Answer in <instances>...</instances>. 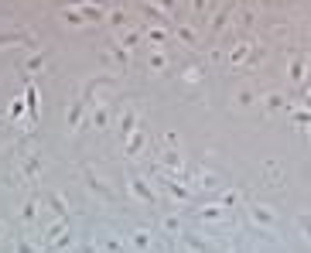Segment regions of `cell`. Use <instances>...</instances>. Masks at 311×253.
I'll return each mask as SVG.
<instances>
[{
	"mask_svg": "<svg viewBox=\"0 0 311 253\" xmlns=\"http://www.w3.org/2000/svg\"><path fill=\"white\" fill-rule=\"evenodd\" d=\"M130 188H134V195L140 198V202H147V205H154V202H157V195L144 185V178H130Z\"/></svg>",
	"mask_w": 311,
	"mask_h": 253,
	"instance_id": "obj_1",
	"label": "cell"
},
{
	"mask_svg": "<svg viewBox=\"0 0 311 253\" xmlns=\"http://www.w3.org/2000/svg\"><path fill=\"white\" fill-rule=\"evenodd\" d=\"M181 239H185V246L192 253H209V243H202L198 236H192V233H181Z\"/></svg>",
	"mask_w": 311,
	"mask_h": 253,
	"instance_id": "obj_7",
	"label": "cell"
},
{
	"mask_svg": "<svg viewBox=\"0 0 311 253\" xmlns=\"http://www.w3.org/2000/svg\"><path fill=\"white\" fill-rule=\"evenodd\" d=\"M253 103V93H239V106H250Z\"/></svg>",
	"mask_w": 311,
	"mask_h": 253,
	"instance_id": "obj_31",
	"label": "cell"
},
{
	"mask_svg": "<svg viewBox=\"0 0 311 253\" xmlns=\"http://www.w3.org/2000/svg\"><path fill=\"white\" fill-rule=\"evenodd\" d=\"M164 229L175 233V236H181V219H178V215H168V219H164Z\"/></svg>",
	"mask_w": 311,
	"mask_h": 253,
	"instance_id": "obj_12",
	"label": "cell"
},
{
	"mask_svg": "<svg viewBox=\"0 0 311 253\" xmlns=\"http://www.w3.org/2000/svg\"><path fill=\"white\" fill-rule=\"evenodd\" d=\"M147 65H151V69H154V72H161V69H164V65H168V59H164V55H161V52H154V55H151V62H147Z\"/></svg>",
	"mask_w": 311,
	"mask_h": 253,
	"instance_id": "obj_16",
	"label": "cell"
},
{
	"mask_svg": "<svg viewBox=\"0 0 311 253\" xmlns=\"http://www.w3.org/2000/svg\"><path fill=\"white\" fill-rule=\"evenodd\" d=\"M168 192L175 195L178 202H185V198H188V188H181V185H175V181H171V178H168Z\"/></svg>",
	"mask_w": 311,
	"mask_h": 253,
	"instance_id": "obj_13",
	"label": "cell"
},
{
	"mask_svg": "<svg viewBox=\"0 0 311 253\" xmlns=\"http://www.w3.org/2000/svg\"><path fill=\"white\" fill-rule=\"evenodd\" d=\"M11 113H14V117H21V113H24V103H21V99H14V106H11Z\"/></svg>",
	"mask_w": 311,
	"mask_h": 253,
	"instance_id": "obj_30",
	"label": "cell"
},
{
	"mask_svg": "<svg viewBox=\"0 0 311 253\" xmlns=\"http://www.w3.org/2000/svg\"><path fill=\"white\" fill-rule=\"evenodd\" d=\"M130 243H134L137 250H147V246H151V233H147V229H137V233L130 236Z\"/></svg>",
	"mask_w": 311,
	"mask_h": 253,
	"instance_id": "obj_9",
	"label": "cell"
},
{
	"mask_svg": "<svg viewBox=\"0 0 311 253\" xmlns=\"http://www.w3.org/2000/svg\"><path fill=\"white\" fill-rule=\"evenodd\" d=\"M38 171H41V161H38V154H31V157H28V164H24L28 181H35V178H38Z\"/></svg>",
	"mask_w": 311,
	"mask_h": 253,
	"instance_id": "obj_8",
	"label": "cell"
},
{
	"mask_svg": "<svg viewBox=\"0 0 311 253\" xmlns=\"http://www.w3.org/2000/svg\"><path fill=\"white\" fill-rule=\"evenodd\" d=\"M21 215H24V222H31V219L38 215V202H28V205L21 209Z\"/></svg>",
	"mask_w": 311,
	"mask_h": 253,
	"instance_id": "obj_18",
	"label": "cell"
},
{
	"mask_svg": "<svg viewBox=\"0 0 311 253\" xmlns=\"http://www.w3.org/2000/svg\"><path fill=\"white\" fill-rule=\"evenodd\" d=\"M18 253H38V250H35L31 243H24V239H21V243H18Z\"/></svg>",
	"mask_w": 311,
	"mask_h": 253,
	"instance_id": "obj_29",
	"label": "cell"
},
{
	"mask_svg": "<svg viewBox=\"0 0 311 253\" xmlns=\"http://www.w3.org/2000/svg\"><path fill=\"white\" fill-rule=\"evenodd\" d=\"M48 205H52V212L59 215V219H69V205H65V198H62L59 192L48 195Z\"/></svg>",
	"mask_w": 311,
	"mask_h": 253,
	"instance_id": "obj_2",
	"label": "cell"
},
{
	"mask_svg": "<svg viewBox=\"0 0 311 253\" xmlns=\"http://www.w3.org/2000/svg\"><path fill=\"white\" fill-rule=\"evenodd\" d=\"M195 11H205V0H195Z\"/></svg>",
	"mask_w": 311,
	"mask_h": 253,
	"instance_id": "obj_33",
	"label": "cell"
},
{
	"mask_svg": "<svg viewBox=\"0 0 311 253\" xmlns=\"http://www.w3.org/2000/svg\"><path fill=\"white\" fill-rule=\"evenodd\" d=\"M0 233H4V222H0Z\"/></svg>",
	"mask_w": 311,
	"mask_h": 253,
	"instance_id": "obj_35",
	"label": "cell"
},
{
	"mask_svg": "<svg viewBox=\"0 0 311 253\" xmlns=\"http://www.w3.org/2000/svg\"><path fill=\"white\" fill-rule=\"evenodd\" d=\"M287 72H291V79H301V76H304V65H301V59H291Z\"/></svg>",
	"mask_w": 311,
	"mask_h": 253,
	"instance_id": "obj_17",
	"label": "cell"
},
{
	"mask_svg": "<svg viewBox=\"0 0 311 253\" xmlns=\"http://www.w3.org/2000/svg\"><path fill=\"white\" fill-rule=\"evenodd\" d=\"M82 175H86V181H89V188H93V192H99L103 198H110V188H106V185H99V178L93 175V168H82Z\"/></svg>",
	"mask_w": 311,
	"mask_h": 253,
	"instance_id": "obj_5",
	"label": "cell"
},
{
	"mask_svg": "<svg viewBox=\"0 0 311 253\" xmlns=\"http://www.w3.org/2000/svg\"><path fill=\"white\" fill-rule=\"evenodd\" d=\"M147 38L154 41V45H164V38H168V35H164V28H147Z\"/></svg>",
	"mask_w": 311,
	"mask_h": 253,
	"instance_id": "obj_14",
	"label": "cell"
},
{
	"mask_svg": "<svg viewBox=\"0 0 311 253\" xmlns=\"http://www.w3.org/2000/svg\"><path fill=\"white\" fill-rule=\"evenodd\" d=\"M233 253H243V250H233Z\"/></svg>",
	"mask_w": 311,
	"mask_h": 253,
	"instance_id": "obj_36",
	"label": "cell"
},
{
	"mask_svg": "<svg viewBox=\"0 0 311 253\" xmlns=\"http://www.w3.org/2000/svg\"><path fill=\"white\" fill-rule=\"evenodd\" d=\"M250 212H253V219H256L260 226H273V212H270V209H263V205H250Z\"/></svg>",
	"mask_w": 311,
	"mask_h": 253,
	"instance_id": "obj_6",
	"label": "cell"
},
{
	"mask_svg": "<svg viewBox=\"0 0 311 253\" xmlns=\"http://www.w3.org/2000/svg\"><path fill=\"white\" fill-rule=\"evenodd\" d=\"M106 123H110V113H106V106H103V110L93 113V127H106Z\"/></svg>",
	"mask_w": 311,
	"mask_h": 253,
	"instance_id": "obj_15",
	"label": "cell"
},
{
	"mask_svg": "<svg viewBox=\"0 0 311 253\" xmlns=\"http://www.w3.org/2000/svg\"><path fill=\"white\" fill-rule=\"evenodd\" d=\"M178 38H181V41H188V45H195V38H198V35H195L192 28H185V24H181V28H178Z\"/></svg>",
	"mask_w": 311,
	"mask_h": 253,
	"instance_id": "obj_19",
	"label": "cell"
},
{
	"mask_svg": "<svg viewBox=\"0 0 311 253\" xmlns=\"http://www.w3.org/2000/svg\"><path fill=\"white\" fill-rule=\"evenodd\" d=\"M157 4H161V14L164 11H175V0H157Z\"/></svg>",
	"mask_w": 311,
	"mask_h": 253,
	"instance_id": "obj_32",
	"label": "cell"
},
{
	"mask_svg": "<svg viewBox=\"0 0 311 253\" xmlns=\"http://www.w3.org/2000/svg\"><path fill=\"white\" fill-rule=\"evenodd\" d=\"M137 127H140V123H137V113H134V110H127V113L120 117V130H123V137H130Z\"/></svg>",
	"mask_w": 311,
	"mask_h": 253,
	"instance_id": "obj_4",
	"label": "cell"
},
{
	"mask_svg": "<svg viewBox=\"0 0 311 253\" xmlns=\"http://www.w3.org/2000/svg\"><path fill=\"white\" fill-rule=\"evenodd\" d=\"M103 246H106L110 253H123V246H120V239H113V236H106V239H103Z\"/></svg>",
	"mask_w": 311,
	"mask_h": 253,
	"instance_id": "obj_23",
	"label": "cell"
},
{
	"mask_svg": "<svg viewBox=\"0 0 311 253\" xmlns=\"http://www.w3.org/2000/svg\"><path fill=\"white\" fill-rule=\"evenodd\" d=\"M82 14H76V11H65V24H82Z\"/></svg>",
	"mask_w": 311,
	"mask_h": 253,
	"instance_id": "obj_25",
	"label": "cell"
},
{
	"mask_svg": "<svg viewBox=\"0 0 311 253\" xmlns=\"http://www.w3.org/2000/svg\"><path fill=\"white\" fill-rule=\"evenodd\" d=\"M24 96H28V110H31V117H35V113H38V89H35V86H28V93H24Z\"/></svg>",
	"mask_w": 311,
	"mask_h": 253,
	"instance_id": "obj_10",
	"label": "cell"
},
{
	"mask_svg": "<svg viewBox=\"0 0 311 253\" xmlns=\"http://www.w3.org/2000/svg\"><path fill=\"white\" fill-rule=\"evenodd\" d=\"M198 215H202V219H212V222H215V219H222V205H205Z\"/></svg>",
	"mask_w": 311,
	"mask_h": 253,
	"instance_id": "obj_11",
	"label": "cell"
},
{
	"mask_svg": "<svg viewBox=\"0 0 311 253\" xmlns=\"http://www.w3.org/2000/svg\"><path fill=\"white\" fill-rule=\"evenodd\" d=\"M246 52H250V45H239V48H233V55H229V59H233V65H239V62L246 59Z\"/></svg>",
	"mask_w": 311,
	"mask_h": 253,
	"instance_id": "obj_20",
	"label": "cell"
},
{
	"mask_svg": "<svg viewBox=\"0 0 311 253\" xmlns=\"http://www.w3.org/2000/svg\"><path fill=\"white\" fill-rule=\"evenodd\" d=\"M236 202H239V195H236V192H226V195H222V209H233Z\"/></svg>",
	"mask_w": 311,
	"mask_h": 253,
	"instance_id": "obj_24",
	"label": "cell"
},
{
	"mask_svg": "<svg viewBox=\"0 0 311 253\" xmlns=\"http://www.w3.org/2000/svg\"><path fill=\"white\" fill-rule=\"evenodd\" d=\"M120 45H123V48H134V45H137V31H123V35H120Z\"/></svg>",
	"mask_w": 311,
	"mask_h": 253,
	"instance_id": "obj_21",
	"label": "cell"
},
{
	"mask_svg": "<svg viewBox=\"0 0 311 253\" xmlns=\"http://www.w3.org/2000/svg\"><path fill=\"white\" fill-rule=\"evenodd\" d=\"M291 113H294L297 123H311V113H304V110H291Z\"/></svg>",
	"mask_w": 311,
	"mask_h": 253,
	"instance_id": "obj_26",
	"label": "cell"
},
{
	"mask_svg": "<svg viewBox=\"0 0 311 253\" xmlns=\"http://www.w3.org/2000/svg\"><path fill=\"white\" fill-rule=\"evenodd\" d=\"M267 103H270L273 110H277V106H284V96H277V93H273V96H267Z\"/></svg>",
	"mask_w": 311,
	"mask_h": 253,
	"instance_id": "obj_28",
	"label": "cell"
},
{
	"mask_svg": "<svg viewBox=\"0 0 311 253\" xmlns=\"http://www.w3.org/2000/svg\"><path fill=\"white\" fill-rule=\"evenodd\" d=\"M144 140H147L144 127H137V130H134V137H127V154H137V151L144 147Z\"/></svg>",
	"mask_w": 311,
	"mask_h": 253,
	"instance_id": "obj_3",
	"label": "cell"
},
{
	"mask_svg": "<svg viewBox=\"0 0 311 253\" xmlns=\"http://www.w3.org/2000/svg\"><path fill=\"white\" fill-rule=\"evenodd\" d=\"M79 117H82V103H76V106H69V127H76Z\"/></svg>",
	"mask_w": 311,
	"mask_h": 253,
	"instance_id": "obj_22",
	"label": "cell"
},
{
	"mask_svg": "<svg viewBox=\"0 0 311 253\" xmlns=\"http://www.w3.org/2000/svg\"><path fill=\"white\" fill-rule=\"evenodd\" d=\"M65 4H82V0H65Z\"/></svg>",
	"mask_w": 311,
	"mask_h": 253,
	"instance_id": "obj_34",
	"label": "cell"
},
{
	"mask_svg": "<svg viewBox=\"0 0 311 253\" xmlns=\"http://www.w3.org/2000/svg\"><path fill=\"white\" fill-rule=\"evenodd\" d=\"M41 65H45V59H41V55H35V59L28 62V69H31V72H35V69H41Z\"/></svg>",
	"mask_w": 311,
	"mask_h": 253,
	"instance_id": "obj_27",
	"label": "cell"
}]
</instances>
